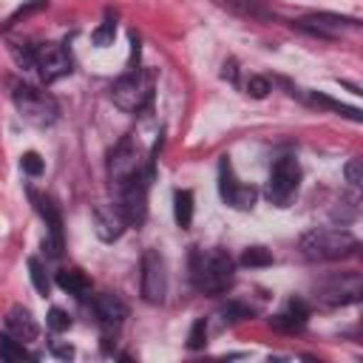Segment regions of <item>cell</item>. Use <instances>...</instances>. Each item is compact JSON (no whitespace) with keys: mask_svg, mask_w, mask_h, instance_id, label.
Returning <instances> with one entry per match:
<instances>
[{"mask_svg":"<svg viewBox=\"0 0 363 363\" xmlns=\"http://www.w3.org/2000/svg\"><path fill=\"white\" fill-rule=\"evenodd\" d=\"M190 278L196 289L207 295H221L235 281V264L224 250H193L190 252Z\"/></svg>","mask_w":363,"mask_h":363,"instance_id":"cell-1","label":"cell"},{"mask_svg":"<svg viewBox=\"0 0 363 363\" xmlns=\"http://www.w3.org/2000/svg\"><path fill=\"white\" fill-rule=\"evenodd\" d=\"M301 247V255L306 261H340V258H349L354 255L357 250V238L349 233V230H309L301 235L298 241Z\"/></svg>","mask_w":363,"mask_h":363,"instance_id":"cell-2","label":"cell"},{"mask_svg":"<svg viewBox=\"0 0 363 363\" xmlns=\"http://www.w3.org/2000/svg\"><path fill=\"white\" fill-rule=\"evenodd\" d=\"M153 79L156 74L150 68H136V71H128L122 74L113 88H111V96H113V105L125 113H142L150 108L153 102Z\"/></svg>","mask_w":363,"mask_h":363,"instance_id":"cell-3","label":"cell"},{"mask_svg":"<svg viewBox=\"0 0 363 363\" xmlns=\"http://www.w3.org/2000/svg\"><path fill=\"white\" fill-rule=\"evenodd\" d=\"M147 170L133 173L122 187H119V210L128 221V227H142L147 218Z\"/></svg>","mask_w":363,"mask_h":363,"instance_id":"cell-4","label":"cell"},{"mask_svg":"<svg viewBox=\"0 0 363 363\" xmlns=\"http://www.w3.org/2000/svg\"><path fill=\"white\" fill-rule=\"evenodd\" d=\"M11 96H14V105H17V111L26 122H31L37 128H45V125L57 122V105L43 91H37L31 85H17Z\"/></svg>","mask_w":363,"mask_h":363,"instance_id":"cell-5","label":"cell"},{"mask_svg":"<svg viewBox=\"0 0 363 363\" xmlns=\"http://www.w3.org/2000/svg\"><path fill=\"white\" fill-rule=\"evenodd\" d=\"M298 182H301V167H298L295 156H281V159L272 164L269 179H267V190H264L267 199H269V204L286 207L289 199H292L295 190H298Z\"/></svg>","mask_w":363,"mask_h":363,"instance_id":"cell-6","label":"cell"},{"mask_svg":"<svg viewBox=\"0 0 363 363\" xmlns=\"http://www.w3.org/2000/svg\"><path fill=\"white\" fill-rule=\"evenodd\" d=\"M360 295H363V278L357 272H343V275H335L318 284V301H323L326 306L357 303Z\"/></svg>","mask_w":363,"mask_h":363,"instance_id":"cell-7","label":"cell"},{"mask_svg":"<svg viewBox=\"0 0 363 363\" xmlns=\"http://www.w3.org/2000/svg\"><path fill=\"white\" fill-rule=\"evenodd\" d=\"M34 51V68L43 82H57L65 74H71V57L60 43H40Z\"/></svg>","mask_w":363,"mask_h":363,"instance_id":"cell-8","label":"cell"},{"mask_svg":"<svg viewBox=\"0 0 363 363\" xmlns=\"http://www.w3.org/2000/svg\"><path fill=\"white\" fill-rule=\"evenodd\" d=\"M142 298L147 303H162L164 301V292H167V272H164V261L156 250H145L142 255Z\"/></svg>","mask_w":363,"mask_h":363,"instance_id":"cell-9","label":"cell"},{"mask_svg":"<svg viewBox=\"0 0 363 363\" xmlns=\"http://www.w3.org/2000/svg\"><path fill=\"white\" fill-rule=\"evenodd\" d=\"M142 170V162H139V153H136V145H133V139L130 136H122L119 139V145L111 150V156H108V179H111V184L119 190L133 173H139Z\"/></svg>","mask_w":363,"mask_h":363,"instance_id":"cell-10","label":"cell"},{"mask_svg":"<svg viewBox=\"0 0 363 363\" xmlns=\"http://www.w3.org/2000/svg\"><path fill=\"white\" fill-rule=\"evenodd\" d=\"M218 190H221V199L230 204V207H235V210H250L252 204H255V187H250V184H241L235 176H233V167H230V162H227V156L221 159V164H218Z\"/></svg>","mask_w":363,"mask_h":363,"instance_id":"cell-11","label":"cell"},{"mask_svg":"<svg viewBox=\"0 0 363 363\" xmlns=\"http://www.w3.org/2000/svg\"><path fill=\"white\" fill-rule=\"evenodd\" d=\"M40 216L45 218L48 227V238H43V250H48V258H60L62 255V216L57 210V204L45 196H34Z\"/></svg>","mask_w":363,"mask_h":363,"instance_id":"cell-12","label":"cell"},{"mask_svg":"<svg viewBox=\"0 0 363 363\" xmlns=\"http://www.w3.org/2000/svg\"><path fill=\"white\" fill-rule=\"evenodd\" d=\"M91 221H94L96 238L99 241H108V244L116 241L125 233V227H128V221H125V216H122V210L116 204H99V207H94Z\"/></svg>","mask_w":363,"mask_h":363,"instance_id":"cell-13","label":"cell"},{"mask_svg":"<svg viewBox=\"0 0 363 363\" xmlns=\"http://www.w3.org/2000/svg\"><path fill=\"white\" fill-rule=\"evenodd\" d=\"M94 312H96V318H99V323L105 329H116L128 318V303L119 295L105 292V295H96L94 298Z\"/></svg>","mask_w":363,"mask_h":363,"instance_id":"cell-14","label":"cell"},{"mask_svg":"<svg viewBox=\"0 0 363 363\" xmlns=\"http://www.w3.org/2000/svg\"><path fill=\"white\" fill-rule=\"evenodd\" d=\"M6 329H9V335L11 337H17V340H34L37 335H40V326H37V320L31 318V312L26 309V306H11L9 309V315H6Z\"/></svg>","mask_w":363,"mask_h":363,"instance_id":"cell-15","label":"cell"},{"mask_svg":"<svg viewBox=\"0 0 363 363\" xmlns=\"http://www.w3.org/2000/svg\"><path fill=\"white\" fill-rule=\"evenodd\" d=\"M213 3L244 20H275V11L267 9L264 0H213Z\"/></svg>","mask_w":363,"mask_h":363,"instance_id":"cell-16","label":"cell"},{"mask_svg":"<svg viewBox=\"0 0 363 363\" xmlns=\"http://www.w3.org/2000/svg\"><path fill=\"white\" fill-rule=\"evenodd\" d=\"M57 286L68 295H77V298H85L91 292V281L79 269H60L57 272Z\"/></svg>","mask_w":363,"mask_h":363,"instance_id":"cell-17","label":"cell"},{"mask_svg":"<svg viewBox=\"0 0 363 363\" xmlns=\"http://www.w3.org/2000/svg\"><path fill=\"white\" fill-rule=\"evenodd\" d=\"M306 102L315 105V108H326V111H332V113H340V116H346V119H352V122H360V119H363V113H360L357 108L343 105V102H337V99H332V96H323V94H309Z\"/></svg>","mask_w":363,"mask_h":363,"instance_id":"cell-18","label":"cell"},{"mask_svg":"<svg viewBox=\"0 0 363 363\" xmlns=\"http://www.w3.org/2000/svg\"><path fill=\"white\" fill-rule=\"evenodd\" d=\"M173 216L182 230H190V224H193V193L190 190L173 193Z\"/></svg>","mask_w":363,"mask_h":363,"instance_id":"cell-19","label":"cell"},{"mask_svg":"<svg viewBox=\"0 0 363 363\" xmlns=\"http://www.w3.org/2000/svg\"><path fill=\"white\" fill-rule=\"evenodd\" d=\"M0 357L6 363H20V360H28L31 354L23 349V340H17L11 335H0Z\"/></svg>","mask_w":363,"mask_h":363,"instance_id":"cell-20","label":"cell"},{"mask_svg":"<svg viewBox=\"0 0 363 363\" xmlns=\"http://www.w3.org/2000/svg\"><path fill=\"white\" fill-rule=\"evenodd\" d=\"M113 37H116V17H113V14H108V17L94 28L91 40H94V45L105 48V45H111V43H113Z\"/></svg>","mask_w":363,"mask_h":363,"instance_id":"cell-21","label":"cell"},{"mask_svg":"<svg viewBox=\"0 0 363 363\" xmlns=\"http://www.w3.org/2000/svg\"><path fill=\"white\" fill-rule=\"evenodd\" d=\"M28 275H31V284L40 295H48V275H45V267L40 264V258H28Z\"/></svg>","mask_w":363,"mask_h":363,"instance_id":"cell-22","label":"cell"},{"mask_svg":"<svg viewBox=\"0 0 363 363\" xmlns=\"http://www.w3.org/2000/svg\"><path fill=\"white\" fill-rule=\"evenodd\" d=\"M207 346V318H196L187 335V349H204Z\"/></svg>","mask_w":363,"mask_h":363,"instance_id":"cell-23","label":"cell"},{"mask_svg":"<svg viewBox=\"0 0 363 363\" xmlns=\"http://www.w3.org/2000/svg\"><path fill=\"white\" fill-rule=\"evenodd\" d=\"M241 264L244 267H269L272 264V252L264 250V247H250V250H244Z\"/></svg>","mask_w":363,"mask_h":363,"instance_id":"cell-24","label":"cell"},{"mask_svg":"<svg viewBox=\"0 0 363 363\" xmlns=\"http://www.w3.org/2000/svg\"><path fill=\"white\" fill-rule=\"evenodd\" d=\"M269 326L278 329V332H289V335H295V332L303 329V320H298L295 315L284 312V315H272V318H269Z\"/></svg>","mask_w":363,"mask_h":363,"instance_id":"cell-25","label":"cell"},{"mask_svg":"<svg viewBox=\"0 0 363 363\" xmlns=\"http://www.w3.org/2000/svg\"><path fill=\"white\" fill-rule=\"evenodd\" d=\"M221 318H224L227 323H238V320H247V318H252V309H250L247 303L230 301V303L221 309Z\"/></svg>","mask_w":363,"mask_h":363,"instance_id":"cell-26","label":"cell"},{"mask_svg":"<svg viewBox=\"0 0 363 363\" xmlns=\"http://www.w3.org/2000/svg\"><path fill=\"white\" fill-rule=\"evenodd\" d=\"M45 323H48V329H51V332H68V326H71V318H68V312H62L60 306H54V309L48 312Z\"/></svg>","mask_w":363,"mask_h":363,"instance_id":"cell-27","label":"cell"},{"mask_svg":"<svg viewBox=\"0 0 363 363\" xmlns=\"http://www.w3.org/2000/svg\"><path fill=\"white\" fill-rule=\"evenodd\" d=\"M269 91H272V82H269L267 77H250V82H247V94H250L252 99H264Z\"/></svg>","mask_w":363,"mask_h":363,"instance_id":"cell-28","label":"cell"},{"mask_svg":"<svg viewBox=\"0 0 363 363\" xmlns=\"http://www.w3.org/2000/svg\"><path fill=\"white\" fill-rule=\"evenodd\" d=\"M343 173H346V182L352 184V187H360L363 184V159H349L346 162V167H343Z\"/></svg>","mask_w":363,"mask_h":363,"instance_id":"cell-29","label":"cell"},{"mask_svg":"<svg viewBox=\"0 0 363 363\" xmlns=\"http://www.w3.org/2000/svg\"><path fill=\"white\" fill-rule=\"evenodd\" d=\"M20 167H23V173H28V176H40V173H43V159H40V153H34V150L23 153Z\"/></svg>","mask_w":363,"mask_h":363,"instance_id":"cell-30","label":"cell"},{"mask_svg":"<svg viewBox=\"0 0 363 363\" xmlns=\"http://www.w3.org/2000/svg\"><path fill=\"white\" fill-rule=\"evenodd\" d=\"M40 9H45V0H28L26 6H20L11 17H9V23L6 26H14L17 20H23V17H28V14H34V11H40Z\"/></svg>","mask_w":363,"mask_h":363,"instance_id":"cell-31","label":"cell"},{"mask_svg":"<svg viewBox=\"0 0 363 363\" xmlns=\"http://www.w3.org/2000/svg\"><path fill=\"white\" fill-rule=\"evenodd\" d=\"M51 354H54V357H60V360H71V357H74V346H71V343L51 340Z\"/></svg>","mask_w":363,"mask_h":363,"instance_id":"cell-32","label":"cell"},{"mask_svg":"<svg viewBox=\"0 0 363 363\" xmlns=\"http://www.w3.org/2000/svg\"><path fill=\"white\" fill-rule=\"evenodd\" d=\"M289 315H295L298 320L306 323V318H309V306H306L301 298H292V301H289Z\"/></svg>","mask_w":363,"mask_h":363,"instance_id":"cell-33","label":"cell"},{"mask_svg":"<svg viewBox=\"0 0 363 363\" xmlns=\"http://www.w3.org/2000/svg\"><path fill=\"white\" fill-rule=\"evenodd\" d=\"M221 77H224V79H230V82H235V79H238V68H235V62H233V60H227V62H224Z\"/></svg>","mask_w":363,"mask_h":363,"instance_id":"cell-34","label":"cell"}]
</instances>
